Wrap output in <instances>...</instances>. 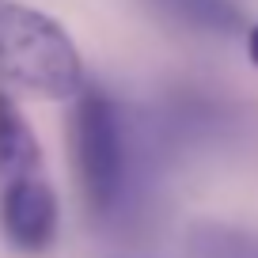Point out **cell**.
<instances>
[{
  "instance_id": "1",
  "label": "cell",
  "mask_w": 258,
  "mask_h": 258,
  "mask_svg": "<svg viewBox=\"0 0 258 258\" xmlns=\"http://www.w3.org/2000/svg\"><path fill=\"white\" fill-rule=\"evenodd\" d=\"M69 145L88 213L95 220H121L137 194V156L125 118L106 91L84 88L76 95Z\"/></svg>"
},
{
  "instance_id": "2",
  "label": "cell",
  "mask_w": 258,
  "mask_h": 258,
  "mask_svg": "<svg viewBox=\"0 0 258 258\" xmlns=\"http://www.w3.org/2000/svg\"><path fill=\"white\" fill-rule=\"evenodd\" d=\"M84 91V61L76 42L46 12L0 0V95L76 99Z\"/></svg>"
},
{
  "instance_id": "3",
  "label": "cell",
  "mask_w": 258,
  "mask_h": 258,
  "mask_svg": "<svg viewBox=\"0 0 258 258\" xmlns=\"http://www.w3.org/2000/svg\"><path fill=\"white\" fill-rule=\"evenodd\" d=\"M0 232L16 250H46L57 235V194L46 171L0 178Z\"/></svg>"
},
{
  "instance_id": "4",
  "label": "cell",
  "mask_w": 258,
  "mask_h": 258,
  "mask_svg": "<svg viewBox=\"0 0 258 258\" xmlns=\"http://www.w3.org/2000/svg\"><path fill=\"white\" fill-rule=\"evenodd\" d=\"M31 171H46L42 167L38 137H34L31 125L19 118L12 99L0 95V178L31 175Z\"/></svg>"
},
{
  "instance_id": "5",
  "label": "cell",
  "mask_w": 258,
  "mask_h": 258,
  "mask_svg": "<svg viewBox=\"0 0 258 258\" xmlns=\"http://www.w3.org/2000/svg\"><path fill=\"white\" fill-rule=\"evenodd\" d=\"M152 4L163 8L178 23L209 31V34H232L243 27V16L235 8V0H152Z\"/></svg>"
},
{
  "instance_id": "6",
  "label": "cell",
  "mask_w": 258,
  "mask_h": 258,
  "mask_svg": "<svg viewBox=\"0 0 258 258\" xmlns=\"http://www.w3.org/2000/svg\"><path fill=\"white\" fill-rule=\"evenodd\" d=\"M190 258H258V239L209 224L190 235Z\"/></svg>"
},
{
  "instance_id": "7",
  "label": "cell",
  "mask_w": 258,
  "mask_h": 258,
  "mask_svg": "<svg viewBox=\"0 0 258 258\" xmlns=\"http://www.w3.org/2000/svg\"><path fill=\"white\" fill-rule=\"evenodd\" d=\"M247 53H250V61L258 64V23L247 31Z\"/></svg>"
}]
</instances>
